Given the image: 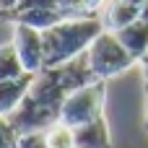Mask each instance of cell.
I'll use <instances>...</instances> for the list:
<instances>
[{"label": "cell", "mask_w": 148, "mask_h": 148, "mask_svg": "<svg viewBox=\"0 0 148 148\" xmlns=\"http://www.w3.org/2000/svg\"><path fill=\"white\" fill-rule=\"evenodd\" d=\"M107 31L104 21L99 16H78V18H62L52 29L42 31L44 36V55L47 68H57L83 52L96 42V36Z\"/></svg>", "instance_id": "obj_1"}, {"label": "cell", "mask_w": 148, "mask_h": 148, "mask_svg": "<svg viewBox=\"0 0 148 148\" xmlns=\"http://www.w3.org/2000/svg\"><path fill=\"white\" fill-rule=\"evenodd\" d=\"M88 62H91L96 78L109 81V78L125 73L127 68H133L138 60L122 47V42L117 39V34L107 29V31H101V34L96 36V42L88 47Z\"/></svg>", "instance_id": "obj_2"}, {"label": "cell", "mask_w": 148, "mask_h": 148, "mask_svg": "<svg viewBox=\"0 0 148 148\" xmlns=\"http://www.w3.org/2000/svg\"><path fill=\"white\" fill-rule=\"evenodd\" d=\"M104 101H107V81H94V83L68 94L62 112H60V122H65L68 127L75 130V127L101 117Z\"/></svg>", "instance_id": "obj_3"}, {"label": "cell", "mask_w": 148, "mask_h": 148, "mask_svg": "<svg viewBox=\"0 0 148 148\" xmlns=\"http://www.w3.org/2000/svg\"><path fill=\"white\" fill-rule=\"evenodd\" d=\"M10 44L16 47L21 62H23V70L26 73H42L47 68V55H44V36L39 29H31V26H23V23H13V39Z\"/></svg>", "instance_id": "obj_4"}, {"label": "cell", "mask_w": 148, "mask_h": 148, "mask_svg": "<svg viewBox=\"0 0 148 148\" xmlns=\"http://www.w3.org/2000/svg\"><path fill=\"white\" fill-rule=\"evenodd\" d=\"M31 81H34V73H26L16 81H0V117H10L21 107V101L31 88Z\"/></svg>", "instance_id": "obj_5"}, {"label": "cell", "mask_w": 148, "mask_h": 148, "mask_svg": "<svg viewBox=\"0 0 148 148\" xmlns=\"http://www.w3.org/2000/svg\"><path fill=\"white\" fill-rule=\"evenodd\" d=\"M75 146L78 148H112V133L107 117H96L81 127H75Z\"/></svg>", "instance_id": "obj_6"}, {"label": "cell", "mask_w": 148, "mask_h": 148, "mask_svg": "<svg viewBox=\"0 0 148 148\" xmlns=\"http://www.w3.org/2000/svg\"><path fill=\"white\" fill-rule=\"evenodd\" d=\"M114 34H117V39L122 42V47H125L138 62L146 57V52H148V21L146 18H138V21H133L130 26L114 31Z\"/></svg>", "instance_id": "obj_7"}, {"label": "cell", "mask_w": 148, "mask_h": 148, "mask_svg": "<svg viewBox=\"0 0 148 148\" xmlns=\"http://www.w3.org/2000/svg\"><path fill=\"white\" fill-rule=\"evenodd\" d=\"M62 18L65 16L57 8H26V10H16V13L8 16V21H13V23H23V26H31V29H39V31L52 29Z\"/></svg>", "instance_id": "obj_8"}, {"label": "cell", "mask_w": 148, "mask_h": 148, "mask_svg": "<svg viewBox=\"0 0 148 148\" xmlns=\"http://www.w3.org/2000/svg\"><path fill=\"white\" fill-rule=\"evenodd\" d=\"M140 18V5L130 3V0H112L107 3V10H104V26L109 31H120L125 26H130L133 21Z\"/></svg>", "instance_id": "obj_9"}, {"label": "cell", "mask_w": 148, "mask_h": 148, "mask_svg": "<svg viewBox=\"0 0 148 148\" xmlns=\"http://www.w3.org/2000/svg\"><path fill=\"white\" fill-rule=\"evenodd\" d=\"M26 75L23 70V62L16 52L13 44H0V81H16Z\"/></svg>", "instance_id": "obj_10"}, {"label": "cell", "mask_w": 148, "mask_h": 148, "mask_svg": "<svg viewBox=\"0 0 148 148\" xmlns=\"http://www.w3.org/2000/svg\"><path fill=\"white\" fill-rule=\"evenodd\" d=\"M44 135H47L49 148H75V130L68 127L65 122L52 125L49 130H44Z\"/></svg>", "instance_id": "obj_11"}, {"label": "cell", "mask_w": 148, "mask_h": 148, "mask_svg": "<svg viewBox=\"0 0 148 148\" xmlns=\"http://www.w3.org/2000/svg\"><path fill=\"white\" fill-rule=\"evenodd\" d=\"M60 13L65 18H78V16H91L86 0H60Z\"/></svg>", "instance_id": "obj_12"}, {"label": "cell", "mask_w": 148, "mask_h": 148, "mask_svg": "<svg viewBox=\"0 0 148 148\" xmlns=\"http://www.w3.org/2000/svg\"><path fill=\"white\" fill-rule=\"evenodd\" d=\"M18 146V135L10 125L8 117H0V148H16Z\"/></svg>", "instance_id": "obj_13"}, {"label": "cell", "mask_w": 148, "mask_h": 148, "mask_svg": "<svg viewBox=\"0 0 148 148\" xmlns=\"http://www.w3.org/2000/svg\"><path fill=\"white\" fill-rule=\"evenodd\" d=\"M16 148H49V143L44 133H26V135H18Z\"/></svg>", "instance_id": "obj_14"}, {"label": "cell", "mask_w": 148, "mask_h": 148, "mask_svg": "<svg viewBox=\"0 0 148 148\" xmlns=\"http://www.w3.org/2000/svg\"><path fill=\"white\" fill-rule=\"evenodd\" d=\"M18 5H21V0H0V16H3V18H8Z\"/></svg>", "instance_id": "obj_15"}, {"label": "cell", "mask_w": 148, "mask_h": 148, "mask_svg": "<svg viewBox=\"0 0 148 148\" xmlns=\"http://www.w3.org/2000/svg\"><path fill=\"white\" fill-rule=\"evenodd\" d=\"M86 5H88V13H91V16H96V13L107 5V0H86Z\"/></svg>", "instance_id": "obj_16"}, {"label": "cell", "mask_w": 148, "mask_h": 148, "mask_svg": "<svg viewBox=\"0 0 148 148\" xmlns=\"http://www.w3.org/2000/svg\"><path fill=\"white\" fill-rule=\"evenodd\" d=\"M143 130L148 133V91H146V114H143Z\"/></svg>", "instance_id": "obj_17"}, {"label": "cell", "mask_w": 148, "mask_h": 148, "mask_svg": "<svg viewBox=\"0 0 148 148\" xmlns=\"http://www.w3.org/2000/svg\"><path fill=\"white\" fill-rule=\"evenodd\" d=\"M140 18H146V21H148V0L140 5Z\"/></svg>", "instance_id": "obj_18"}, {"label": "cell", "mask_w": 148, "mask_h": 148, "mask_svg": "<svg viewBox=\"0 0 148 148\" xmlns=\"http://www.w3.org/2000/svg\"><path fill=\"white\" fill-rule=\"evenodd\" d=\"M130 3H135V5H143V3H146V0H130Z\"/></svg>", "instance_id": "obj_19"}, {"label": "cell", "mask_w": 148, "mask_h": 148, "mask_svg": "<svg viewBox=\"0 0 148 148\" xmlns=\"http://www.w3.org/2000/svg\"><path fill=\"white\" fill-rule=\"evenodd\" d=\"M75 148H78V146H75Z\"/></svg>", "instance_id": "obj_20"}]
</instances>
